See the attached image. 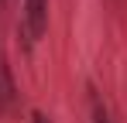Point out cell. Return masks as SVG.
<instances>
[{"label": "cell", "instance_id": "1", "mask_svg": "<svg viewBox=\"0 0 127 123\" xmlns=\"http://www.w3.org/2000/svg\"><path fill=\"white\" fill-rule=\"evenodd\" d=\"M45 31H48V0H24V10H21L24 48H34Z\"/></svg>", "mask_w": 127, "mask_h": 123}, {"label": "cell", "instance_id": "2", "mask_svg": "<svg viewBox=\"0 0 127 123\" xmlns=\"http://www.w3.org/2000/svg\"><path fill=\"white\" fill-rule=\"evenodd\" d=\"M17 99V85H14V75H10V65L0 55V113H7Z\"/></svg>", "mask_w": 127, "mask_h": 123}, {"label": "cell", "instance_id": "3", "mask_svg": "<svg viewBox=\"0 0 127 123\" xmlns=\"http://www.w3.org/2000/svg\"><path fill=\"white\" fill-rule=\"evenodd\" d=\"M31 123H52V120H48V116H45L41 109H31Z\"/></svg>", "mask_w": 127, "mask_h": 123}, {"label": "cell", "instance_id": "4", "mask_svg": "<svg viewBox=\"0 0 127 123\" xmlns=\"http://www.w3.org/2000/svg\"><path fill=\"white\" fill-rule=\"evenodd\" d=\"M0 7H3V0H0Z\"/></svg>", "mask_w": 127, "mask_h": 123}]
</instances>
